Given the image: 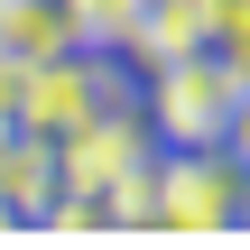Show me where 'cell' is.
Here are the masks:
<instances>
[{"label": "cell", "instance_id": "obj_1", "mask_svg": "<svg viewBox=\"0 0 250 250\" xmlns=\"http://www.w3.org/2000/svg\"><path fill=\"white\" fill-rule=\"evenodd\" d=\"M148 232H241L250 223V167L213 139V148H167L148 158Z\"/></svg>", "mask_w": 250, "mask_h": 250}, {"label": "cell", "instance_id": "obj_2", "mask_svg": "<svg viewBox=\"0 0 250 250\" xmlns=\"http://www.w3.org/2000/svg\"><path fill=\"white\" fill-rule=\"evenodd\" d=\"M232 102H241V74H232V56H213V46H186V56H167V65H158L148 121H158V139H167V148H213V139L232 130Z\"/></svg>", "mask_w": 250, "mask_h": 250}, {"label": "cell", "instance_id": "obj_3", "mask_svg": "<svg viewBox=\"0 0 250 250\" xmlns=\"http://www.w3.org/2000/svg\"><path fill=\"white\" fill-rule=\"evenodd\" d=\"M111 102H121V74H111L102 56H83V46H65V56H46V65L19 74L9 121L37 130V139H65V130H83L93 111H111Z\"/></svg>", "mask_w": 250, "mask_h": 250}, {"label": "cell", "instance_id": "obj_4", "mask_svg": "<svg viewBox=\"0 0 250 250\" xmlns=\"http://www.w3.org/2000/svg\"><path fill=\"white\" fill-rule=\"evenodd\" d=\"M139 167H148V148H139V121H130L121 102H111V111H93L83 130H65V176H74V186L121 195Z\"/></svg>", "mask_w": 250, "mask_h": 250}, {"label": "cell", "instance_id": "obj_5", "mask_svg": "<svg viewBox=\"0 0 250 250\" xmlns=\"http://www.w3.org/2000/svg\"><path fill=\"white\" fill-rule=\"evenodd\" d=\"M65 46H83V19H74V0H0V65H46V56H65Z\"/></svg>", "mask_w": 250, "mask_h": 250}, {"label": "cell", "instance_id": "obj_6", "mask_svg": "<svg viewBox=\"0 0 250 250\" xmlns=\"http://www.w3.org/2000/svg\"><path fill=\"white\" fill-rule=\"evenodd\" d=\"M223 148L250 167V83H241V102H232V130H223Z\"/></svg>", "mask_w": 250, "mask_h": 250}]
</instances>
